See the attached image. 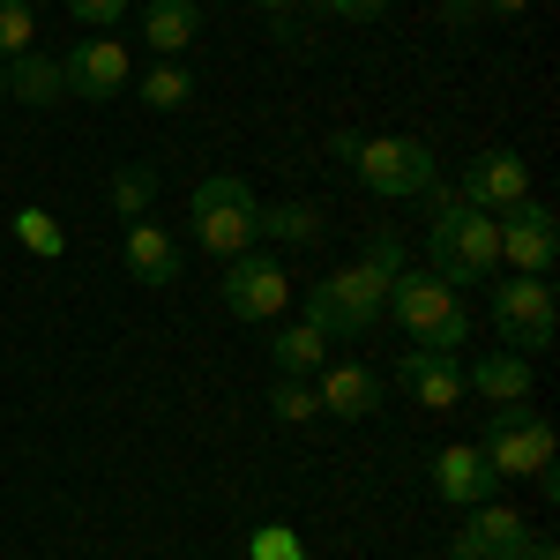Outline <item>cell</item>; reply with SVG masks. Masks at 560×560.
<instances>
[{"label": "cell", "instance_id": "1", "mask_svg": "<svg viewBox=\"0 0 560 560\" xmlns=\"http://www.w3.org/2000/svg\"><path fill=\"white\" fill-rule=\"evenodd\" d=\"M419 202L433 210V224H427L433 277H441L448 292H464V284H493V269H501V224H493V210H471V202H464L456 187H441V179H433Z\"/></svg>", "mask_w": 560, "mask_h": 560}, {"label": "cell", "instance_id": "12", "mask_svg": "<svg viewBox=\"0 0 560 560\" xmlns=\"http://www.w3.org/2000/svg\"><path fill=\"white\" fill-rule=\"evenodd\" d=\"M493 486H501V471L486 464L478 441H448V448H433V493H441L448 509H478V501H493Z\"/></svg>", "mask_w": 560, "mask_h": 560}, {"label": "cell", "instance_id": "8", "mask_svg": "<svg viewBox=\"0 0 560 560\" xmlns=\"http://www.w3.org/2000/svg\"><path fill=\"white\" fill-rule=\"evenodd\" d=\"M60 83H68V97H83V105H113V97L135 83L128 45L113 38V31H90L83 45L60 52Z\"/></svg>", "mask_w": 560, "mask_h": 560}, {"label": "cell", "instance_id": "34", "mask_svg": "<svg viewBox=\"0 0 560 560\" xmlns=\"http://www.w3.org/2000/svg\"><path fill=\"white\" fill-rule=\"evenodd\" d=\"M478 8H486V15H523L530 0H478Z\"/></svg>", "mask_w": 560, "mask_h": 560}, {"label": "cell", "instance_id": "6", "mask_svg": "<svg viewBox=\"0 0 560 560\" xmlns=\"http://www.w3.org/2000/svg\"><path fill=\"white\" fill-rule=\"evenodd\" d=\"M478 448H486V464L501 478H538V471H553V456H560L546 411H530V404H493Z\"/></svg>", "mask_w": 560, "mask_h": 560}, {"label": "cell", "instance_id": "14", "mask_svg": "<svg viewBox=\"0 0 560 560\" xmlns=\"http://www.w3.org/2000/svg\"><path fill=\"white\" fill-rule=\"evenodd\" d=\"M523 538H530V523L516 516V509H493V501H478L471 523H456V546H448V560H516Z\"/></svg>", "mask_w": 560, "mask_h": 560}, {"label": "cell", "instance_id": "32", "mask_svg": "<svg viewBox=\"0 0 560 560\" xmlns=\"http://www.w3.org/2000/svg\"><path fill=\"white\" fill-rule=\"evenodd\" d=\"M478 15H486L478 0H441V23H448V31H471Z\"/></svg>", "mask_w": 560, "mask_h": 560}, {"label": "cell", "instance_id": "16", "mask_svg": "<svg viewBox=\"0 0 560 560\" xmlns=\"http://www.w3.org/2000/svg\"><path fill=\"white\" fill-rule=\"evenodd\" d=\"M120 261H128L135 284H179V240L158 224V217H135V224H128Z\"/></svg>", "mask_w": 560, "mask_h": 560}, {"label": "cell", "instance_id": "7", "mask_svg": "<svg viewBox=\"0 0 560 560\" xmlns=\"http://www.w3.org/2000/svg\"><path fill=\"white\" fill-rule=\"evenodd\" d=\"M493 329H501V345L509 351H546L560 329V300L546 277H509V284H493Z\"/></svg>", "mask_w": 560, "mask_h": 560}, {"label": "cell", "instance_id": "26", "mask_svg": "<svg viewBox=\"0 0 560 560\" xmlns=\"http://www.w3.org/2000/svg\"><path fill=\"white\" fill-rule=\"evenodd\" d=\"M31 45H38V8L31 0H0V60L31 52Z\"/></svg>", "mask_w": 560, "mask_h": 560}, {"label": "cell", "instance_id": "15", "mask_svg": "<svg viewBox=\"0 0 560 560\" xmlns=\"http://www.w3.org/2000/svg\"><path fill=\"white\" fill-rule=\"evenodd\" d=\"M314 396H322V411H329V419H374V411H382V396H388V382L374 374V366L329 359V366L314 374Z\"/></svg>", "mask_w": 560, "mask_h": 560}, {"label": "cell", "instance_id": "20", "mask_svg": "<svg viewBox=\"0 0 560 560\" xmlns=\"http://www.w3.org/2000/svg\"><path fill=\"white\" fill-rule=\"evenodd\" d=\"M322 210L314 202H269V210L255 217V240H269V247H322Z\"/></svg>", "mask_w": 560, "mask_h": 560}, {"label": "cell", "instance_id": "3", "mask_svg": "<svg viewBox=\"0 0 560 560\" xmlns=\"http://www.w3.org/2000/svg\"><path fill=\"white\" fill-rule=\"evenodd\" d=\"M306 322L322 337H366V329H382L388 322V277L366 269V261H345L337 277H322L306 292Z\"/></svg>", "mask_w": 560, "mask_h": 560}, {"label": "cell", "instance_id": "17", "mask_svg": "<svg viewBox=\"0 0 560 560\" xmlns=\"http://www.w3.org/2000/svg\"><path fill=\"white\" fill-rule=\"evenodd\" d=\"M142 45L158 60H179L187 45H202V0H142Z\"/></svg>", "mask_w": 560, "mask_h": 560}, {"label": "cell", "instance_id": "4", "mask_svg": "<svg viewBox=\"0 0 560 560\" xmlns=\"http://www.w3.org/2000/svg\"><path fill=\"white\" fill-rule=\"evenodd\" d=\"M255 217H261V202L240 173H210V179H195V195H187V224H195V240L217 261L255 247Z\"/></svg>", "mask_w": 560, "mask_h": 560}, {"label": "cell", "instance_id": "24", "mask_svg": "<svg viewBox=\"0 0 560 560\" xmlns=\"http://www.w3.org/2000/svg\"><path fill=\"white\" fill-rule=\"evenodd\" d=\"M8 224H15V247H23V255H38V261L68 255V232H60V217H52V210H15Z\"/></svg>", "mask_w": 560, "mask_h": 560}, {"label": "cell", "instance_id": "21", "mask_svg": "<svg viewBox=\"0 0 560 560\" xmlns=\"http://www.w3.org/2000/svg\"><path fill=\"white\" fill-rule=\"evenodd\" d=\"M269 351H277V374H300V382H314V374L329 366V337H322L314 322H284Z\"/></svg>", "mask_w": 560, "mask_h": 560}, {"label": "cell", "instance_id": "27", "mask_svg": "<svg viewBox=\"0 0 560 560\" xmlns=\"http://www.w3.org/2000/svg\"><path fill=\"white\" fill-rule=\"evenodd\" d=\"M366 269H382L388 284H396V277H404V269H411V255H404V240H396V224H374V232H366Z\"/></svg>", "mask_w": 560, "mask_h": 560}, {"label": "cell", "instance_id": "11", "mask_svg": "<svg viewBox=\"0 0 560 560\" xmlns=\"http://www.w3.org/2000/svg\"><path fill=\"white\" fill-rule=\"evenodd\" d=\"M456 195L471 202V210H509V202H523L530 195V165H523L516 150H478L471 165H464V179H456Z\"/></svg>", "mask_w": 560, "mask_h": 560}, {"label": "cell", "instance_id": "31", "mask_svg": "<svg viewBox=\"0 0 560 560\" xmlns=\"http://www.w3.org/2000/svg\"><path fill=\"white\" fill-rule=\"evenodd\" d=\"M300 8H322L337 23H374V15H388V0H300Z\"/></svg>", "mask_w": 560, "mask_h": 560}, {"label": "cell", "instance_id": "28", "mask_svg": "<svg viewBox=\"0 0 560 560\" xmlns=\"http://www.w3.org/2000/svg\"><path fill=\"white\" fill-rule=\"evenodd\" d=\"M247 560H306V546L292 523H261L255 538H247Z\"/></svg>", "mask_w": 560, "mask_h": 560}, {"label": "cell", "instance_id": "35", "mask_svg": "<svg viewBox=\"0 0 560 560\" xmlns=\"http://www.w3.org/2000/svg\"><path fill=\"white\" fill-rule=\"evenodd\" d=\"M0 105H8V68H0Z\"/></svg>", "mask_w": 560, "mask_h": 560}, {"label": "cell", "instance_id": "2", "mask_svg": "<svg viewBox=\"0 0 560 560\" xmlns=\"http://www.w3.org/2000/svg\"><path fill=\"white\" fill-rule=\"evenodd\" d=\"M388 314H396V329H404L419 351L456 359V351L471 345V314H464V300H456L433 269H404V277L388 284Z\"/></svg>", "mask_w": 560, "mask_h": 560}, {"label": "cell", "instance_id": "9", "mask_svg": "<svg viewBox=\"0 0 560 560\" xmlns=\"http://www.w3.org/2000/svg\"><path fill=\"white\" fill-rule=\"evenodd\" d=\"M224 306L240 314V322H277L284 306H292V277H284V261L261 255V247H247V255L224 261Z\"/></svg>", "mask_w": 560, "mask_h": 560}, {"label": "cell", "instance_id": "30", "mask_svg": "<svg viewBox=\"0 0 560 560\" xmlns=\"http://www.w3.org/2000/svg\"><path fill=\"white\" fill-rule=\"evenodd\" d=\"M68 15H75L83 31H113V23L128 15V0H68Z\"/></svg>", "mask_w": 560, "mask_h": 560}, {"label": "cell", "instance_id": "33", "mask_svg": "<svg viewBox=\"0 0 560 560\" xmlns=\"http://www.w3.org/2000/svg\"><path fill=\"white\" fill-rule=\"evenodd\" d=\"M516 560H560V546L553 538H546V530H530V538H523V553Z\"/></svg>", "mask_w": 560, "mask_h": 560}, {"label": "cell", "instance_id": "22", "mask_svg": "<svg viewBox=\"0 0 560 560\" xmlns=\"http://www.w3.org/2000/svg\"><path fill=\"white\" fill-rule=\"evenodd\" d=\"M135 97H142L150 113H179V105H195V75H187L179 60H150V68L135 75Z\"/></svg>", "mask_w": 560, "mask_h": 560}, {"label": "cell", "instance_id": "18", "mask_svg": "<svg viewBox=\"0 0 560 560\" xmlns=\"http://www.w3.org/2000/svg\"><path fill=\"white\" fill-rule=\"evenodd\" d=\"M464 388H478L486 404H530V359L523 351H478L471 366H464Z\"/></svg>", "mask_w": 560, "mask_h": 560}, {"label": "cell", "instance_id": "25", "mask_svg": "<svg viewBox=\"0 0 560 560\" xmlns=\"http://www.w3.org/2000/svg\"><path fill=\"white\" fill-rule=\"evenodd\" d=\"M269 411H277L284 427H306V419H322V396H314V382H300V374H277Z\"/></svg>", "mask_w": 560, "mask_h": 560}, {"label": "cell", "instance_id": "5", "mask_svg": "<svg viewBox=\"0 0 560 560\" xmlns=\"http://www.w3.org/2000/svg\"><path fill=\"white\" fill-rule=\"evenodd\" d=\"M351 173H359V187L374 202H419L433 179H441V165H433L427 142H411V135H359Z\"/></svg>", "mask_w": 560, "mask_h": 560}, {"label": "cell", "instance_id": "10", "mask_svg": "<svg viewBox=\"0 0 560 560\" xmlns=\"http://www.w3.org/2000/svg\"><path fill=\"white\" fill-rule=\"evenodd\" d=\"M501 224V261L516 269V277H553V255H560V224L546 202H509V210L493 217Z\"/></svg>", "mask_w": 560, "mask_h": 560}, {"label": "cell", "instance_id": "13", "mask_svg": "<svg viewBox=\"0 0 560 560\" xmlns=\"http://www.w3.org/2000/svg\"><path fill=\"white\" fill-rule=\"evenodd\" d=\"M396 388L411 396V404H427V411H456L471 388H464V359H441V351H404L396 359Z\"/></svg>", "mask_w": 560, "mask_h": 560}, {"label": "cell", "instance_id": "19", "mask_svg": "<svg viewBox=\"0 0 560 560\" xmlns=\"http://www.w3.org/2000/svg\"><path fill=\"white\" fill-rule=\"evenodd\" d=\"M0 68H8V97H15V105H60V97H68L60 60H45L38 45H31V52H15V60H0Z\"/></svg>", "mask_w": 560, "mask_h": 560}, {"label": "cell", "instance_id": "23", "mask_svg": "<svg viewBox=\"0 0 560 560\" xmlns=\"http://www.w3.org/2000/svg\"><path fill=\"white\" fill-rule=\"evenodd\" d=\"M113 210H120V224L158 217V165H120L113 173Z\"/></svg>", "mask_w": 560, "mask_h": 560}, {"label": "cell", "instance_id": "29", "mask_svg": "<svg viewBox=\"0 0 560 560\" xmlns=\"http://www.w3.org/2000/svg\"><path fill=\"white\" fill-rule=\"evenodd\" d=\"M247 8H261L269 15V31L284 45H306V31H300V0H247Z\"/></svg>", "mask_w": 560, "mask_h": 560}]
</instances>
